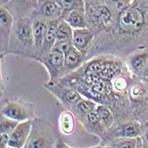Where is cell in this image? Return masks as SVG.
<instances>
[{
	"instance_id": "30",
	"label": "cell",
	"mask_w": 148,
	"mask_h": 148,
	"mask_svg": "<svg viewBox=\"0 0 148 148\" xmlns=\"http://www.w3.org/2000/svg\"><path fill=\"white\" fill-rule=\"evenodd\" d=\"M10 1H11V0H1V5H2V6L6 5V4H8Z\"/></svg>"
},
{
	"instance_id": "12",
	"label": "cell",
	"mask_w": 148,
	"mask_h": 148,
	"mask_svg": "<svg viewBox=\"0 0 148 148\" xmlns=\"http://www.w3.org/2000/svg\"><path fill=\"white\" fill-rule=\"evenodd\" d=\"M85 55L78 51L75 47H73L68 53L64 54V64L63 75H66L69 72L80 67L82 61L84 60Z\"/></svg>"
},
{
	"instance_id": "2",
	"label": "cell",
	"mask_w": 148,
	"mask_h": 148,
	"mask_svg": "<svg viewBox=\"0 0 148 148\" xmlns=\"http://www.w3.org/2000/svg\"><path fill=\"white\" fill-rule=\"evenodd\" d=\"M16 43L20 44L25 50L26 54L31 50H34V39L32 21L26 17L20 18L15 24L13 33Z\"/></svg>"
},
{
	"instance_id": "22",
	"label": "cell",
	"mask_w": 148,
	"mask_h": 148,
	"mask_svg": "<svg viewBox=\"0 0 148 148\" xmlns=\"http://www.w3.org/2000/svg\"><path fill=\"white\" fill-rule=\"evenodd\" d=\"M57 3L60 6L62 10L64 13L68 14L69 12L74 10H77V3L76 0H55Z\"/></svg>"
},
{
	"instance_id": "14",
	"label": "cell",
	"mask_w": 148,
	"mask_h": 148,
	"mask_svg": "<svg viewBox=\"0 0 148 148\" xmlns=\"http://www.w3.org/2000/svg\"><path fill=\"white\" fill-rule=\"evenodd\" d=\"M64 20L68 23L73 29H80V28H86L87 21L83 15V14L78 10H74L69 12L64 16Z\"/></svg>"
},
{
	"instance_id": "26",
	"label": "cell",
	"mask_w": 148,
	"mask_h": 148,
	"mask_svg": "<svg viewBox=\"0 0 148 148\" xmlns=\"http://www.w3.org/2000/svg\"><path fill=\"white\" fill-rule=\"evenodd\" d=\"M86 119H87L88 122L92 125H97L102 124L100 115H99V114L97 113V111L96 109L91 111V113H89L88 114H86Z\"/></svg>"
},
{
	"instance_id": "1",
	"label": "cell",
	"mask_w": 148,
	"mask_h": 148,
	"mask_svg": "<svg viewBox=\"0 0 148 148\" xmlns=\"http://www.w3.org/2000/svg\"><path fill=\"white\" fill-rule=\"evenodd\" d=\"M148 25V0H130L122 6L116 21L106 32L127 42L137 38Z\"/></svg>"
},
{
	"instance_id": "7",
	"label": "cell",
	"mask_w": 148,
	"mask_h": 148,
	"mask_svg": "<svg viewBox=\"0 0 148 148\" xmlns=\"http://www.w3.org/2000/svg\"><path fill=\"white\" fill-rule=\"evenodd\" d=\"M1 114L2 116L18 122H23L29 119L26 108L21 103L14 101H10L5 103L1 110Z\"/></svg>"
},
{
	"instance_id": "23",
	"label": "cell",
	"mask_w": 148,
	"mask_h": 148,
	"mask_svg": "<svg viewBox=\"0 0 148 148\" xmlns=\"http://www.w3.org/2000/svg\"><path fill=\"white\" fill-rule=\"evenodd\" d=\"M73 47L74 46H73L72 40H64V41H57L53 47L58 48L64 54H65Z\"/></svg>"
},
{
	"instance_id": "28",
	"label": "cell",
	"mask_w": 148,
	"mask_h": 148,
	"mask_svg": "<svg viewBox=\"0 0 148 148\" xmlns=\"http://www.w3.org/2000/svg\"><path fill=\"white\" fill-rule=\"evenodd\" d=\"M55 148H72L63 140H58L55 144Z\"/></svg>"
},
{
	"instance_id": "16",
	"label": "cell",
	"mask_w": 148,
	"mask_h": 148,
	"mask_svg": "<svg viewBox=\"0 0 148 148\" xmlns=\"http://www.w3.org/2000/svg\"><path fill=\"white\" fill-rule=\"evenodd\" d=\"M141 131L140 125L137 122H130L122 125L117 131L118 136L125 138H136Z\"/></svg>"
},
{
	"instance_id": "19",
	"label": "cell",
	"mask_w": 148,
	"mask_h": 148,
	"mask_svg": "<svg viewBox=\"0 0 148 148\" xmlns=\"http://www.w3.org/2000/svg\"><path fill=\"white\" fill-rule=\"evenodd\" d=\"M96 110L100 115L103 125L105 128L108 129L114 123V115L110 111V109L107 108L106 106H104L103 104H100V105H97Z\"/></svg>"
},
{
	"instance_id": "35",
	"label": "cell",
	"mask_w": 148,
	"mask_h": 148,
	"mask_svg": "<svg viewBox=\"0 0 148 148\" xmlns=\"http://www.w3.org/2000/svg\"><path fill=\"white\" fill-rule=\"evenodd\" d=\"M144 148H148V147H144Z\"/></svg>"
},
{
	"instance_id": "31",
	"label": "cell",
	"mask_w": 148,
	"mask_h": 148,
	"mask_svg": "<svg viewBox=\"0 0 148 148\" xmlns=\"http://www.w3.org/2000/svg\"><path fill=\"white\" fill-rule=\"evenodd\" d=\"M142 74H144V75H148V62L147 64V66H146V68H145V69H144V71H143Z\"/></svg>"
},
{
	"instance_id": "8",
	"label": "cell",
	"mask_w": 148,
	"mask_h": 148,
	"mask_svg": "<svg viewBox=\"0 0 148 148\" xmlns=\"http://www.w3.org/2000/svg\"><path fill=\"white\" fill-rule=\"evenodd\" d=\"M64 12L55 0H45L42 3L37 11V18L46 21L62 19Z\"/></svg>"
},
{
	"instance_id": "3",
	"label": "cell",
	"mask_w": 148,
	"mask_h": 148,
	"mask_svg": "<svg viewBox=\"0 0 148 148\" xmlns=\"http://www.w3.org/2000/svg\"><path fill=\"white\" fill-rule=\"evenodd\" d=\"M37 60H39L48 71V84H54L55 80L60 76V75H63L64 54L58 48L53 47L49 53H47L45 56L38 58Z\"/></svg>"
},
{
	"instance_id": "18",
	"label": "cell",
	"mask_w": 148,
	"mask_h": 148,
	"mask_svg": "<svg viewBox=\"0 0 148 148\" xmlns=\"http://www.w3.org/2000/svg\"><path fill=\"white\" fill-rule=\"evenodd\" d=\"M74 29L64 19H61L57 28V41L72 40Z\"/></svg>"
},
{
	"instance_id": "13",
	"label": "cell",
	"mask_w": 148,
	"mask_h": 148,
	"mask_svg": "<svg viewBox=\"0 0 148 148\" xmlns=\"http://www.w3.org/2000/svg\"><path fill=\"white\" fill-rule=\"evenodd\" d=\"M148 62V52L139 53L129 58V67L135 74H142Z\"/></svg>"
},
{
	"instance_id": "10",
	"label": "cell",
	"mask_w": 148,
	"mask_h": 148,
	"mask_svg": "<svg viewBox=\"0 0 148 148\" xmlns=\"http://www.w3.org/2000/svg\"><path fill=\"white\" fill-rule=\"evenodd\" d=\"M60 20L61 19H54V20L47 21V28L44 45H43L42 53H41L39 58L45 56L47 53H49L51 52V50L53 49V47H54V44L57 42L56 32H57L58 25V23L60 21Z\"/></svg>"
},
{
	"instance_id": "20",
	"label": "cell",
	"mask_w": 148,
	"mask_h": 148,
	"mask_svg": "<svg viewBox=\"0 0 148 148\" xmlns=\"http://www.w3.org/2000/svg\"><path fill=\"white\" fill-rule=\"evenodd\" d=\"M19 124L20 122L18 121H15L9 118H6L4 116H2L1 122H0V133L10 135Z\"/></svg>"
},
{
	"instance_id": "9",
	"label": "cell",
	"mask_w": 148,
	"mask_h": 148,
	"mask_svg": "<svg viewBox=\"0 0 148 148\" xmlns=\"http://www.w3.org/2000/svg\"><path fill=\"white\" fill-rule=\"evenodd\" d=\"M47 28V21L41 18H36L32 21L34 48L36 54H41L42 53V47L44 45Z\"/></svg>"
},
{
	"instance_id": "11",
	"label": "cell",
	"mask_w": 148,
	"mask_h": 148,
	"mask_svg": "<svg viewBox=\"0 0 148 148\" xmlns=\"http://www.w3.org/2000/svg\"><path fill=\"white\" fill-rule=\"evenodd\" d=\"M54 94H58L59 97L65 103L71 105H75L81 99V96L77 91L67 87H58L54 84H47L46 86Z\"/></svg>"
},
{
	"instance_id": "21",
	"label": "cell",
	"mask_w": 148,
	"mask_h": 148,
	"mask_svg": "<svg viewBox=\"0 0 148 148\" xmlns=\"http://www.w3.org/2000/svg\"><path fill=\"white\" fill-rule=\"evenodd\" d=\"M77 110L80 112L81 114H88L91 113V111L95 110L97 107V105L91 100H86V99H80L78 103L75 104Z\"/></svg>"
},
{
	"instance_id": "17",
	"label": "cell",
	"mask_w": 148,
	"mask_h": 148,
	"mask_svg": "<svg viewBox=\"0 0 148 148\" xmlns=\"http://www.w3.org/2000/svg\"><path fill=\"white\" fill-rule=\"evenodd\" d=\"M53 141L44 136H36L29 139L24 148H52Z\"/></svg>"
},
{
	"instance_id": "15",
	"label": "cell",
	"mask_w": 148,
	"mask_h": 148,
	"mask_svg": "<svg viewBox=\"0 0 148 148\" xmlns=\"http://www.w3.org/2000/svg\"><path fill=\"white\" fill-rule=\"evenodd\" d=\"M58 126L61 132L64 135H71L75 130V119L70 112L62 113L58 119Z\"/></svg>"
},
{
	"instance_id": "24",
	"label": "cell",
	"mask_w": 148,
	"mask_h": 148,
	"mask_svg": "<svg viewBox=\"0 0 148 148\" xmlns=\"http://www.w3.org/2000/svg\"><path fill=\"white\" fill-rule=\"evenodd\" d=\"M127 80L125 77L123 76H117L114 80V83H113V86L115 90L119 91H124L127 88Z\"/></svg>"
},
{
	"instance_id": "25",
	"label": "cell",
	"mask_w": 148,
	"mask_h": 148,
	"mask_svg": "<svg viewBox=\"0 0 148 148\" xmlns=\"http://www.w3.org/2000/svg\"><path fill=\"white\" fill-rule=\"evenodd\" d=\"M136 147L137 140L136 138H126L117 144V148H136Z\"/></svg>"
},
{
	"instance_id": "27",
	"label": "cell",
	"mask_w": 148,
	"mask_h": 148,
	"mask_svg": "<svg viewBox=\"0 0 148 148\" xmlns=\"http://www.w3.org/2000/svg\"><path fill=\"white\" fill-rule=\"evenodd\" d=\"M10 142V135L1 133L0 134V148H6L9 147Z\"/></svg>"
},
{
	"instance_id": "29",
	"label": "cell",
	"mask_w": 148,
	"mask_h": 148,
	"mask_svg": "<svg viewBox=\"0 0 148 148\" xmlns=\"http://www.w3.org/2000/svg\"><path fill=\"white\" fill-rule=\"evenodd\" d=\"M25 1L27 3H31V4H32V5H36L39 0H25Z\"/></svg>"
},
{
	"instance_id": "4",
	"label": "cell",
	"mask_w": 148,
	"mask_h": 148,
	"mask_svg": "<svg viewBox=\"0 0 148 148\" xmlns=\"http://www.w3.org/2000/svg\"><path fill=\"white\" fill-rule=\"evenodd\" d=\"M14 28L11 13L3 6L0 9V47L1 53H6L10 47Z\"/></svg>"
},
{
	"instance_id": "32",
	"label": "cell",
	"mask_w": 148,
	"mask_h": 148,
	"mask_svg": "<svg viewBox=\"0 0 148 148\" xmlns=\"http://www.w3.org/2000/svg\"><path fill=\"white\" fill-rule=\"evenodd\" d=\"M111 2H113V3H120V2H122L123 0H110Z\"/></svg>"
},
{
	"instance_id": "5",
	"label": "cell",
	"mask_w": 148,
	"mask_h": 148,
	"mask_svg": "<svg viewBox=\"0 0 148 148\" xmlns=\"http://www.w3.org/2000/svg\"><path fill=\"white\" fill-rule=\"evenodd\" d=\"M32 122L30 119L20 122V124L10 135L9 147L24 148L30 139Z\"/></svg>"
},
{
	"instance_id": "6",
	"label": "cell",
	"mask_w": 148,
	"mask_h": 148,
	"mask_svg": "<svg viewBox=\"0 0 148 148\" xmlns=\"http://www.w3.org/2000/svg\"><path fill=\"white\" fill-rule=\"evenodd\" d=\"M93 39L94 33L88 27L74 29L73 31V46L85 56L86 55L91 44L93 42Z\"/></svg>"
},
{
	"instance_id": "33",
	"label": "cell",
	"mask_w": 148,
	"mask_h": 148,
	"mask_svg": "<svg viewBox=\"0 0 148 148\" xmlns=\"http://www.w3.org/2000/svg\"><path fill=\"white\" fill-rule=\"evenodd\" d=\"M145 136H146V140H147V141L148 143V130L146 132V135H145Z\"/></svg>"
},
{
	"instance_id": "34",
	"label": "cell",
	"mask_w": 148,
	"mask_h": 148,
	"mask_svg": "<svg viewBox=\"0 0 148 148\" xmlns=\"http://www.w3.org/2000/svg\"><path fill=\"white\" fill-rule=\"evenodd\" d=\"M103 148H114V147H104Z\"/></svg>"
}]
</instances>
